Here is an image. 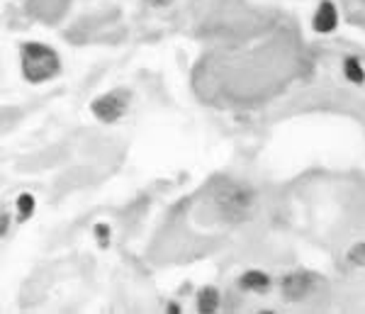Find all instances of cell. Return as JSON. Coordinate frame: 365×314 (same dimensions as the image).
<instances>
[{"mask_svg":"<svg viewBox=\"0 0 365 314\" xmlns=\"http://www.w3.org/2000/svg\"><path fill=\"white\" fill-rule=\"evenodd\" d=\"M217 215L227 222H241L251 215L253 210V191L241 186L237 181H222L215 191Z\"/></svg>","mask_w":365,"mask_h":314,"instance_id":"obj_1","label":"cell"},{"mask_svg":"<svg viewBox=\"0 0 365 314\" xmlns=\"http://www.w3.org/2000/svg\"><path fill=\"white\" fill-rule=\"evenodd\" d=\"M96 232H98V236H100V239H108V227H105V224H98V227H96Z\"/></svg>","mask_w":365,"mask_h":314,"instance_id":"obj_11","label":"cell"},{"mask_svg":"<svg viewBox=\"0 0 365 314\" xmlns=\"http://www.w3.org/2000/svg\"><path fill=\"white\" fill-rule=\"evenodd\" d=\"M336 22H339V13H336V8H334V3H322L319 5V10H317V15H314V29L317 32H322V34H329V32H334L336 29Z\"/></svg>","mask_w":365,"mask_h":314,"instance_id":"obj_5","label":"cell"},{"mask_svg":"<svg viewBox=\"0 0 365 314\" xmlns=\"http://www.w3.org/2000/svg\"><path fill=\"white\" fill-rule=\"evenodd\" d=\"M129 105V96L125 91H113V93H105L103 98H98L93 103V115L103 122H115L125 115Z\"/></svg>","mask_w":365,"mask_h":314,"instance_id":"obj_3","label":"cell"},{"mask_svg":"<svg viewBox=\"0 0 365 314\" xmlns=\"http://www.w3.org/2000/svg\"><path fill=\"white\" fill-rule=\"evenodd\" d=\"M268 285H270L268 275L261 273V270H249V273H244V278H241V288L253 290V293H263Z\"/></svg>","mask_w":365,"mask_h":314,"instance_id":"obj_6","label":"cell"},{"mask_svg":"<svg viewBox=\"0 0 365 314\" xmlns=\"http://www.w3.org/2000/svg\"><path fill=\"white\" fill-rule=\"evenodd\" d=\"M15 207H17V212H20V217H22V219H27V217L34 212V198H32L29 193H22L20 198H17Z\"/></svg>","mask_w":365,"mask_h":314,"instance_id":"obj_9","label":"cell"},{"mask_svg":"<svg viewBox=\"0 0 365 314\" xmlns=\"http://www.w3.org/2000/svg\"><path fill=\"white\" fill-rule=\"evenodd\" d=\"M349 258L356 265H365V244H358L356 248H353V251L349 253Z\"/></svg>","mask_w":365,"mask_h":314,"instance_id":"obj_10","label":"cell"},{"mask_svg":"<svg viewBox=\"0 0 365 314\" xmlns=\"http://www.w3.org/2000/svg\"><path fill=\"white\" fill-rule=\"evenodd\" d=\"M217 305H220V295H217L215 288L200 290V295H197V310L200 312H215Z\"/></svg>","mask_w":365,"mask_h":314,"instance_id":"obj_7","label":"cell"},{"mask_svg":"<svg viewBox=\"0 0 365 314\" xmlns=\"http://www.w3.org/2000/svg\"><path fill=\"white\" fill-rule=\"evenodd\" d=\"M344 69H346V76H349L353 83H363L365 81V71H363L361 64H358V59H346Z\"/></svg>","mask_w":365,"mask_h":314,"instance_id":"obj_8","label":"cell"},{"mask_svg":"<svg viewBox=\"0 0 365 314\" xmlns=\"http://www.w3.org/2000/svg\"><path fill=\"white\" fill-rule=\"evenodd\" d=\"M314 283H317V278L302 270V273L287 275L285 280H282V290H285L287 300H302L312 293V285H314Z\"/></svg>","mask_w":365,"mask_h":314,"instance_id":"obj_4","label":"cell"},{"mask_svg":"<svg viewBox=\"0 0 365 314\" xmlns=\"http://www.w3.org/2000/svg\"><path fill=\"white\" fill-rule=\"evenodd\" d=\"M58 69H61L58 54L46 44L32 41V44L22 46V74H25L27 81L32 83L49 81L58 74Z\"/></svg>","mask_w":365,"mask_h":314,"instance_id":"obj_2","label":"cell"}]
</instances>
